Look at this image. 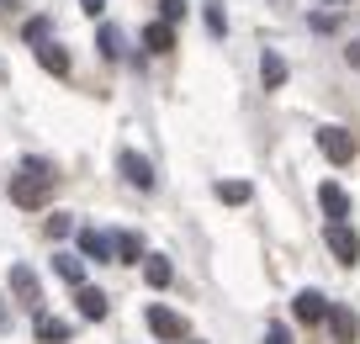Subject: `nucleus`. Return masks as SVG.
I'll return each instance as SVG.
<instances>
[{
	"label": "nucleus",
	"mask_w": 360,
	"mask_h": 344,
	"mask_svg": "<svg viewBox=\"0 0 360 344\" xmlns=\"http://www.w3.org/2000/svg\"><path fill=\"white\" fill-rule=\"evenodd\" d=\"M53 186H58L53 165H48V159H27L22 175L11 180V201H16L22 212H32V207H43V201L53 196Z\"/></svg>",
	"instance_id": "obj_1"
},
{
	"label": "nucleus",
	"mask_w": 360,
	"mask_h": 344,
	"mask_svg": "<svg viewBox=\"0 0 360 344\" xmlns=\"http://www.w3.org/2000/svg\"><path fill=\"white\" fill-rule=\"evenodd\" d=\"M143 323H148V329L159 333V339H169V344H180V339H186V333H191V323L180 318L175 307H165V302H154V307L143 312Z\"/></svg>",
	"instance_id": "obj_2"
},
{
	"label": "nucleus",
	"mask_w": 360,
	"mask_h": 344,
	"mask_svg": "<svg viewBox=\"0 0 360 344\" xmlns=\"http://www.w3.org/2000/svg\"><path fill=\"white\" fill-rule=\"evenodd\" d=\"M323 238H328V255H334L339 265H355V260H360V234L349 228V222H328Z\"/></svg>",
	"instance_id": "obj_3"
},
{
	"label": "nucleus",
	"mask_w": 360,
	"mask_h": 344,
	"mask_svg": "<svg viewBox=\"0 0 360 344\" xmlns=\"http://www.w3.org/2000/svg\"><path fill=\"white\" fill-rule=\"evenodd\" d=\"M318 148L328 165H349L355 159V133L349 127H318Z\"/></svg>",
	"instance_id": "obj_4"
},
{
	"label": "nucleus",
	"mask_w": 360,
	"mask_h": 344,
	"mask_svg": "<svg viewBox=\"0 0 360 344\" xmlns=\"http://www.w3.org/2000/svg\"><path fill=\"white\" fill-rule=\"evenodd\" d=\"M117 170H122V180L133 191H154V165H148L138 148H122V154H117Z\"/></svg>",
	"instance_id": "obj_5"
},
{
	"label": "nucleus",
	"mask_w": 360,
	"mask_h": 344,
	"mask_svg": "<svg viewBox=\"0 0 360 344\" xmlns=\"http://www.w3.org/2000/svg\"><path fill=\"white\" fill-rule=\"evenodd\" d=\"M6 286L16 291V302L22 307H32V312H43V286H37V276H32V265H11V276H6Z\"/></svg>",
	"instance_id": "obj_6"
},
{
	"label": "nucleus",
	"mask_w": 360,
	"mask_h": 344,
	"mask_svg": "<svg viewBox=\"0 0 360 344\" xmlns=\"http://www.w3.org/2000/svg\"><path fill=\"white\" fill-rule=\"evenodd\" d=\"M328 333H334V344H355L360 339V318L345 307V302H328Z\"/></svg>",
	"instance_id": "obj_7"
},
{
	"label": "nucleus",
	"mask_w": 360,
	"mask_h": 344,
	"mask_svg": "<svg viewBox=\"0 0 360 344\" xmlns=\"http://www.w3.org/2000/svg\"><path fill=\"white\" fill-rule=\"evenodd\" d=\"M292 312H297V323H323L328 318V297L307 286V291H297V297H292Z\"/></svg>",
	"instance_id": "obj_8"
},
{
	"label": "nucleus",
	"mask_w": 360,
	"mask_h": 344,
	"mask_svg": "<svg viewBox=\"0 0 360 344\" xmlns=\"http://www.w3.org/2000/svg\"><path fill=\"white\" fill-rule=\"evenodd\" d=\"M79 260H101V265H117L112 238H106V234H96V228H79Z\"/></svg>",
	"instance_id": "obj_9"
},
{
	"label": "nucleus",
	"mask_w": 360,
	"mask_h": 344,
	"mask_svg": "<svg viewBox=\"0 0 360 344\" xmlns=\"http://www.w3.org/2000/svg\"><path fill=\"white\" fill-rule=\"evenodd\" d=\"M37 64H43L53 79H69V69H75V64H69V48H64V43H53V37L37 48Z\"/></svg>",
	"instance_id": "obj_10"
},
{
	"label": "nucleus",
	"mask_w": 360,
	"mask_h": 344,
	"mask_svg": "<svg viewBox=\"0 0 360 344\" xmlns=\"http://www.w3.org/2000/svg\"><path fill=\"white\" fill-rule=\"evenodd\" d=\"M75 302H79V318H90V323H101L106 307H112L101 286H75Z\"/></svg>",
	"instance_id": "obj_11"
},
{
	"label": "nucleus",
	"mask_w": 360,
	"mask_h": 344,
	"mask_svg": "<svg viewBox=\"0 0 360 344\" xmlns=\"http://www.w3.org/2000/svg\"><path fill=\"white\" fill-rule=\"evenodd\" d=\"M318 201H323L328 222H345V217H349V196H345V186H334V180H323V186H318Z\"/></svg>",
	"instance_id": "obj_12"
},
{
	"label": "nucleus",
	"mask_w": 360,
	"mask_h": 344,
	"mask_svg": "<svg viewBox=\"0 0 360 344\" xmlns=\"http://www.w3.org/2000/svg\"><path fill=\"white\" fill-rule=\"evenodd\" d=\"M112 255H117V265H138V260H143V234H117Z\"/></svg>",
	"instance_id": "obj_13"
},
{
	"label": "nucleus",
	"mask_w": 360,
	"mask_h": 344,
	"mask_svg": "<svg viewBox=\"0 0 360 344\" xmlns=\"http://www.w3.org/2000/svg\"><path fill=\"white\" fill-rule=\"evenodd\" d=\"M143 48L148 53H169V48H175V27L169 22H148L143 27Z\"/></svg>",
	"instance_id": "obj_14"
},
{
	"label": "nucleus",
	"mask_w": 360,
	"mask_h": 344,
	"mask_svg": "<svg viewBox=\"0 0 360 344\" xmlns=\"http://www.w3.org/2000/svg\"><path fill=\"white\" fill-rule=\"evenodd\" d=\"M259 79H265V90H281L286 85V58L265 48V58H259Z\"/></svg>",
	"instance_id": "obj_15"
},
{
	"label": "nucleus",
	"mask_w": 360,
	"mask_h": 344,
	"mask_svg": "<svg viewBox=\"0 0 360 344\" xmlns=\"http://www.w3.org/2000/svg\"><path fill=\"white\" fill-rule=\"evenodd\" d=\"M53 270H58V281H69V286H85V260L79 255H53Z\"/></svg>",
	"instance_id": "obj_16"
},
{
	"label": "nucleus",
	"mask_w": 360,
	"mask_h": 344,
	"mask_svg": "<svg viewBox=\"0 0 360 344\" xmlns=\"http://www.w3.org/2000/svg\"><path fill=\"white\" fill-rule=\"evenodd\" d=\"M69 333H75V329H69L64 318H48V312H37V339H43V344H64Z\"/></svg>",
	"instance_id": "obj_17"
},
{
	"label": "nucleus",
	"mask_w": 360,
	"mask_h": 344,
	"mask_svg": "<svg viewBox=\"0 0 360 344\" xmlns=\"http://www.w3.org/2000/svg\"><path fill=\"white\" fill-rule=\"evenodd\" d=\"M169 276H175V270H169L165 255H143V281L148 286H169Z\"/></svg>",
	"instance_id": "obj_18"
},
{
	"label": "nucleus",
	"mask_w": 360,
	"mask_h": 344,
	"mask_svg": "<svg viewBox=\"0 0 360 344\" xmlns=\"http://www.w3.org/2000/svg\"><path fill=\"white\" fill-rule=\"evenodd\" d=\"M249 196H255L249 180H217V201H228V207H244Z\"/></svg>",
	"instance_id": "obj_19"
},
{
	"label": "nucleus",
	"mask_w": 360,
	"mask_h": 344,
	"mask_svg": "<svg viewBox=\"0 0 360 344\" xmlns=\"http://www.w3.org/2000/svg\"><path fill=\"white\" fill-rule=\"evenodd\" d=\"M96 48H101V58H117V53H122V32L101 22V32H96Z\"/></svg>",
	"instance_id": "obj_20"
},
{
	"label": "nucleus",
	"mask_w": 360,
	"mask_h": 344,
	"mask_svg": "<svg viewBox=\"0 0 360 344\" xmlns=\"http://www.w3.org/2000/svg\"><path fill=\"white\" fill-rule=\"evenodd\" d=\"M75 234V217H69V212H53V217H48V238H69Z\"/></svg>",
	"instance_id": "obj_21"
},
{
	"label": "nucleus",
	"mask_w": 360,
	"mask_h": 344,
	"mask_svg": "<svg viewBox=\"0 0 360 344\" xmlns=\"http://www.w3.org/2000/svg\"><path fill=\"white\" fill-rule=\"evenodd\" d=\"M207 27H212V37H223V32H228V16H223V6H207Z\"/></svg>",
	"instance_id": "obj_22"
},
{
	"label": "nucleus",
	"mask_w": 360,
	"mask_h": 344,
	"mask_svg": "<svg viewBox=\"0 0 360 344\" xmlns=\"http://www.w3.org/2000/svg\"><path fill=\"white\" fill-rule=\"evenodd\" d=\"M27 43H37V48L48 43V16H37V22H27Z\"/></svg>",
	"instance_id": "obj_23"
},
{
	"label": "nucleus",
	"mask_w": 360,
	"mask_h": 344,
	"mask_svg": "<svg viewBox=\"0 0 360 344\" xmlns=\"http://www.w3.org/2000/svg\"><path fill=\"white\" fill-rule=\"evenodd\" d=\"M159 11H165V22H169V27H175V22H180V16H186V0H159Z\"/></svg>",
	"instance_id": "obj_24"
},
{
	"label": "nucleus",
	"mask_w": 360,
	"mask_h": 344,
	"mask_svg": "<svg viewBox=\"0 0 360 344\" xmlns=\"http://www.w3.org/2000/svg\"><path fill=\"white\" fill-rule=\"evenodd\" d=\"M334 27H339L334 11H318V16H313V32H334Z\"/></svg>",
	"instance_id": "obj_25"
},
{
	"label": "nucleus",
	"mask_w": 360,
	"mask_h": 344,
	"mask_svg": "<svg viewBox=\"0 0 360 344\" xmlns=\"http://www.w3.org/2000/svg\"><path fill=\"white\" fill-rule=\"evenodd\" d=\"M265 344H292V333L281 329V323H270V333H265Z\"/></svg>",
	"instance_id": "obj_26"
},
{
	"label": "nucleus",
	"mask_w": 360,
	"mask_h": 344,
	"mask_svg": "<svg viewBox=\"0 0 360 344\" xmlns=\"http://www.w3.org/2000/svg\"><path fill=\"white\" fill-rule=\"evenodd\" d=\"M345 58H349V69H360V37H349V48H345Z\"/></svg>",
	"instance_id": "obj_27"
},
{
	"label": "nucleus",
	"mask_w": 360,
	"mask_h": 344,
	"mask_svg": "<svg viewBox=\"0 0 360 344\" xmlns=\"http://www.w3.org/2000/svg\"><path fill=\"white\" fill-rule=\"evenodd\" d=\"M79 11H85V16H101V11H106V0H79Z\"/></svg>",
	"instance_id": "obj_28"
},
{
	"label": "nucleus",
	"mask_w": 360,
	"mask_h": 344,
	"mask_svg": "<svg viewBox=\"0 0 360 344\" xmlns=\"http://www.w3.org/2000/svg\"><path fill=\"white\" fill-rule=\"evenodd\" d=\"M323 6H349V0H323Z\"/></svg>",
	"instance_id": "obj_29"
}]
</instances>
